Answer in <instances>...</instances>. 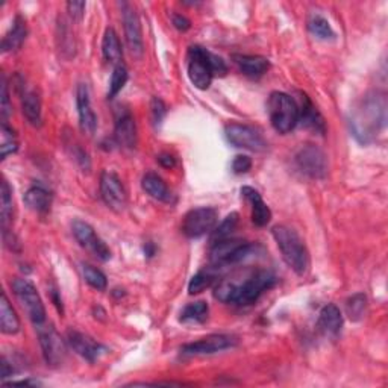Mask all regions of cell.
I'll list each match as a JSON object with an SVG mask.
<instances>
[{
  "label": "cell",
  "mask_w": 388,
  "mask_h": 388,
  "mask_svg": "<svg viewBox=\"0 0 388 388\" xmlns=\"http://www.w3.org/2000/svg\"><path fill=\"white\" fill-rule=\"evenodd\" d=\"M141 187L153 199H157L159 202H166V203L173 202V194L169 190L167 183L159 175H157V173H152V171L146 173L141 179Z\"/></svg>",
  "instance_id": "obj_23"
},
{
  "label": "cell",
  "mask_w": 388,
  "mask_h": 388,
  "mask_svg": "<svg viewBox=\"0 0 388 388\" xmlns=\"http://www.w3.org/2000/svg\"><path fill=\"white\" fill-rule=\"evenodd\" d=\"M121 18H123V28H125V37L126 44L132 56L141 58L145 54V44H143V32H141V23L135 8L128 2H121Z\"/></svg>",
  "instance_id": "obj_14"
},
{
  "label": "cell",
  "mask_w": 388,
  "mask_h": 388,
  "mask_svg": "<svg viewBox=\"0 0 388 388\" xmlns=\"http://www.w3.org/2000/svg\"><path fill=\"white\" fill-rule=\"evenodd\" d=\"M219 270H220V267H216V265L199 270L191 278V281L188 284V293L193 296V294H199L202 291H205L207 289H210L214 284V281L217 279Z\"/></svg>",
  "instance_id": "obj_29"
},
{
  "label": "cell",
  "mask_w": 388,
  "mask_h": 388,
  "mask_svg": "<svg viewBox=\"0 0 388 388\" xmlns=\"http://www.w3.org/2000/svg\"><path fill=\"white\" fill-rule=\"evenodd\" d=\"M13 373H14V369L11 365H9V363L6 361V358L4 356V358H2V380H6V377L13 376Z\"/></svg>",
  "instance_id": "obj_46"
},
{
  "label": "cell",
  "mask_w": 388,
  "mask_h": 388,
  "mask_svg": "<svg viewBox=\"0 0 388 388\" xmlns=\"http://www.w3.org/2000/svg\"><path fill=\"white\" fill-rule=\"evenodd\" d=\"M76 105H78V114H79V126L83 129L84 134L95 135L97 129V117L91 107L90 100V91L85 84H79L76 91Z\"/></svg>",
  "instance_id": "obj_17"
},
{
  "label": "cell",
  "mask_w": 388,
  "mask_h": 388,
  "mask_svg": "<svg viewBox=\"0 0 388 388\" xmlns=\"http://www.w3.org/2000/svg\"><path fill=\"white\" fill-rule=\"evenodd\" d=\"M102 54L109 64L119 66L121 64V58H123V50H121V44L117 32L112 28H108L104 34V40H102Z\"/></svg>",
  "instance_id": "obj_27"
},
{
  "label": "cell",
  "mask_w": 388,
  "mask_h": 388,
  "mask_svg": "<svg viewBox=\"0 0 388 388\" xmlns=\"http://www.w3.org/2000/svg\"><path fill=\"white\" fill-rule=\"evenodd\" d=\"M145 253L147 255V257H153V255H155V246H153L152 243H146Z\"/></svg>",
  "instance_id": "obj_47"
},
{
  "label": "cell",
  "mask_w": 388,
  "mask_h": 388,
  "mask_svg": "<svg viewBox=\"0 0 388 388\" xmlns=\"http://www.w3.org/2000/svg\"><path fill=\"white\" fill-rule=\"evenodd\" d=\"M219 220L216 208L200 207L188 211L182 222V232L188 238H200L212 232Z\"/></svg>",
  "instance_id": "obj_8"
},
{
  "label": "cell",
  "mask_w": 388,
  "mask_h": 388,
  "mask_svg": "<svg viewBox=\"0 0 388 388\" xmlns=\"http://www.w3.org/2000/svg\"><path fill=\"white\" fill-rule=\"evenodd\" d=\"M224 135L234 147L252 152H262L267 149V143H265L261 132L249 125L229 123L224 128Z\"/></svg>",
  "instance_id": "obj_10"
},
{
  "label": "cell",
  "mask_w": 388,
  "mask_h": 388,
  "mask_svg": "<svg viewBox=\"0 0 388 388\" xmlns=\"http://www.w3.org/2000/svg\"><path fill=\"white\" fill-rule=\"evenodd\" d=\"M71 229H73L75 238L84 249L90 250L100 261L111 260L109 248L107 246V243L97 236L91 224L83 220H75L73 224H71Z\"/></svg>",
  "instance_id": "obj_15"
},
{
  "label": "cell",
  "mask_w": 388,
  "mask_h": 388,
  "mask_svg": "<svg viewBox=\"0 0 388 388\" xmlns=\"http://www.w3.org/2000/svg\"><path fill=\"white\" fill-rule=\"evenodd\" d=\"M158 162L162 167H166V169H171V167H175V164H176L175 158H173L171 155H169V153H161V155L158 157Z\"/></svg>",
  "instance_id": "obj_45"
},
{
  "label": "cell",
  "mask_w": 388,
  "mask_h": 388,
  "mask_svg": "<svg viewBox=\"0 0 388 388\" xmlns=\"http://www.w3.org/2000/svg\"><path fill=\"white\" fill-rule=\"evenodd\" d=\"M238 220H240V216L238 212H231L226 216V219H224L217 228H214V231L211 232V243H217L220 240H224V238H229L231 234L234 232V229L237 228L238 224Z\"/></svg>",
  "instance_id": "obj_35"
},
{
  "label": "cell",
  "mask_w": 388,
  "mask_h": 388,
  "mask_svg": "<svg viewBox=\"0 0 388 388\" xmlns=\"http://www.w3.org/2000/svg\"><path fill=\"white\" fill-rule=\"evenodd\" d=\"M100 196H102V200L105 202V205L112 211L121 212L126 208L128 194H126L123 183H121L120 178L116 175L114 171L102 173Z\"/></svg>",
  "instance_id": "obj_13"
},
{
  "label": "cell",
  "mask_w": 388,
  "mask_h": 388,
  "mask_svg": "<svg viewBox=\"0 0 388 388\" xmlns=\"http://www.w3.org/2000/svg\"><path fill=\"white\" fill-rule=\"evenodd\" d=\"M317 328L325 337H332V339H335V337L341 332L343 314L339 306L334 303H328L323 306V310L319 314Z\"/></svg>",
  "instance_id": "obj_20"
},
{
  "label": "cell",
  "mask_w": 388,
  "mask_h": 388,
  "mask_svg": "<svg viewBox=\"0 0 388 388\" xmlns=\"http://www.w3.org/2000/svg\"><path fill=\"white\" fill-rule=\"evenodd\" d=\"M171 20H173V26H175L178 30H181V32H186V30L191 28L190 20L182 14H173Z\"/></svg>",
  "instance_id": "obj_44"
},
{
  "label": "cell",
  "mask_w": 388,
  "mask_h": 388,
  "mask_svg": "<svg viewBox=\"0 0 388 388\" xmlns=\"http://www.w3.org/2000/svg\"><path fill=\"white\" fill-rule=\"evenodd\" d=\"M67 343L70 344L71 349H73L79 356H83L88 363H96L100 356L107 352L105 347L95 341L90 335L75 329L67 332Z\"/></svg>",
  "instance_id": "obj_16"
},
{
  "label": "cell",
  "mask_w": 388,
  "mask_h": 388,
  "mask_svg": "<svg viewBox=\"0 0 388 388\" xmlns=\"http://www.w3.org/2000/svg\"><path fill=\"white\" fill-rule=\"evenodd\" d=\"M210 314V306L207 302H193L187 305L181 313V322L182 323H203L207 322Z\"/></svg>",
  "instance_id": "obj_31"
},
{
  "label": "cell",
  "mask_w": 388,
  "mask_h": 388,
  "mask_svg": "<svg viewBox=\"0 0 388 388\" xmlns=\"http://www.w3.org/2000/svg\"><path fill=\"white\" fill-rule=\"evenodd\" d=\"M208 59H210V66H211V70H212V75L214 76H224L228 73V66L226 63H224V61L217 56V55H214L210 52L208 55Z\"/></svg>",
  "instance_id": "obj_41"
},
{
  "label": "cell",
  "mask_w": 388,
  "mask_h": 388,
  "mask_svg": "<svg viewBox=\"0 0 388 388\" xmlns=\"http://www.w3.org/2000/svg\"><path fill=\"white\" fill-rule=\"evenodd\" d=\"M25 205L37 214H46L52 207V194L42 186L30 187L25 194Z\"/></svg>",
  "instance_id": "obj_25"
},
{
  "label": "cell",
  "mask_w": 388,
  "mask_h": 388,
  "mask_svg": "<svg viewBox=\"0 0 388 388\" xmlns=\"http://www.w3.org/2000/svg\"><path fill=\"white\" fill-rule=\"evenodd\" d=\"M238 340L236 337L226 335V334H212L200 339L198 341H193L188 344H183L181 347V353L183 356H203V355H212L217 352H223L236 347Z\"/></svg>",
  "instance_id": "obj_11"
},
{
  "label": "cell",
  "mask_w": 388,
  "mask_h": 388,
  "mask_svg": "<svg viewBox=\"0 0 388 388\" xmlns=\"http://www.w3.org/2000/svg\"><path fill=\"white\" fill-rule=\"evenodd\" d=\"M83 274H84L85 282L90 285V287H93L97 291H104L107 289V285H108L107 277L99 269H96L95 265L83 264Z\"/></svg>",
  "instance_id": "obj_37"
},
{
  "label": "cell",
  "mask_w": 388,
  "mask_h": 388,
  "mask_svg": "<svg viewBox=\"0 0 388 388\" xmlns=\"http://www.w3.org/2000/svg\"><path fill=\"white\" fill-rule=\"evenodd\" d=\"M85 2H68L67 4V13L68 16L75 20V22H80L85 14Z\"/></svg>",
  "instance_id": "obj_42"
},
{
  "label": "cell",
  "mask_w": 388,
  "mask_h": 388,
  "mask_svg": "<svg viewBox=\"0 0 388 388\" xmlns=\"http://www.w3.org/2000/svg\"><path fill=\"white\" fill-rule=\"evenodd\" d=\"M128 78H129V73H128V68L125 64L114 66V70H112V76H111V83H109V90H108L109 99H114L120 93V91L123 90V87L128 83Z\"/></svg>",
  "instance_id": "obj_36"
},
{
  "label": "cell",
  "mask_w": 388,
  "mask_h": 388,
  "mask_svg": "<svg viewBox=\"0 0 388 388\" xmlns=\"http://www.w3.org/2000/svg\"><path fill=\"white\" fill-rule=\"evenodd\" d=\"M52 296H54V302H55V305L58 306V310H59V311H63V301H61V299L58 298L56 290L52 291Z\"/></svg>",
  "instance_id": "obj_48"
},
{
  "label": "cell",
  "mask_w": 388,
  "mask_h": 388,
  "mask_svg": "<svg viewBox=\"0 0 388 388\" xmlns=\"http://www.w3.org/2000/svg\"><path fill=\"white\" fill-rule=\"evenodd\" d=\"M253 252V244L243 240L224 238L212 244L210 252V261L216 267H226L249 258Z\"/></svg>",
  "instance_id": "obj_5"
},
{
  "label": "cell",
  "mask_w": 388,
  "mask_h": 388,
  "mask_svg": "<svg viewBox=\"0 0 388 388\" xmlns=\"http://www.w3.org/2000/svg\"><path fill=\"white\" fill-rule=\"evenodd\" d=\"M294 164L302 175L310 179H323L328 175V158L320 147L314 145H305L296 152Z\"/></svg>",
  "instance_id": "obj_7"
},
{
  "label": "cell",
  "mask_w": 388,
  "mask_h": 388,
  "mask_svg": "<svg viewBox=\"0 0 388 388\" xmlns=\"http://www.w3.org/2000/svg\"><path fill=\"white\" fill-rule=\"evenodd\" d=\"M267 112L273 129L289 134L299 123V108L296 100L282 91H273L267 102Z\"/></svg>",
  "instance_id": "obj_3"
},
{
  "label": "cell",
  "mask_w": 388,
  "mask_h": 388,
  "mask_svg": "<svg viewBox=\"0 0 388 388\" xmlns=\"http://www.w3.org/2000/svg\"><path fill=\"white\" fill-rule=\"evenodd\" d=\"M367 296L364 293H356L351 296L349 299L346 301V313L347 317H349L352 322H360L364 319V315L367 313Z\"/></svg>",
  "instance_id": "obj_32"
},
{
  "label": "cell",
  "mask_w": 388,
  "mask_h": 388,
  "mask_svg": "<svg viewBox=\"0 0 388 388\" xmlns=\"http://www.w3.org/2000/svg\"><path fill=\"white\" fill-rule=\"evenodd\" d=\"M241 194L250 202L252 205V222L257 224L258 228L267 226L272 220V211L267 207V203L262 200L261 194L252 187H243Z\"/></svg>",
  "instance_id": "obj_22"
},
{
  "label": "cell",
  "mask_w": 388,
  "mask_h": 388,
  "mask_svg": "<svg viewBox=\"0 0 388 388\" xmlns=\"http://www.w3.org/2000/svg\"><path fill=\"white\" fill-rule=\"evenodd\" d=\"M38 339L47 365H63L67 356V346L54 326H38Z\"/></svg>",
  "instance_id": "obj_12"
},
{
  "label": "cell",
  "mask_w": 388,
  "mask_h": 388,
  "mask_svg": "<svg viewBox=\"0 0 388 388\" xmlns=\"http://www.w3.org/2000/svg\"><path fill=\"white\" fill-rule=\"evenodd\" d=\"M252 169V159L248 155H237L232 161V171L236 175H244Z\"/></svg>",
  "instance_id": "obj_40"
},
{
  "label": "cell",
  "mask_w": 388,
  "mask_h": 388,
  "mask_svg": "<svg viewBox=\"0 0 388 388\" xmlns=\"http://www.w3.org/2000/svg\"><path fill=\"white\" fill-rule=\"evenodd\" d=\"M23 116L32 126H42V99L34 90H25L22 95Z\"/></svg>",
  "instance_id": "obj_26"
},
{
  "label": "cell",
  "mask_w": 388,
  "mask_h": 388,
  "mask_svg": "<svg viewBox=\"0 0 388 388\" xmlns=\"http://www.w3.org/2000/svg\"><path fill=\"white\" fill-rule=\"evenodd\" d=\"M237 281V279H236ZM277 284V277L269 270H257L237 281L236 305L248 306L257 302L264 291L270 290Z\"/></svg>",
  "instance_id": "obj_4"
},
{
  "label": "cell",
  "mask_w": 388,
  "mask_h": 388,
  "mask_svg": "<svg viewBox=\"0 0 388 388\" xmlns=\"http://www.w3.org/2000/svg\"><path fill=\"white\" fill-rule=\"evenodd\" d=\"M208 55L210 50L202 46H191L188 50V78L199 90H208L214 79Z\"/></svg>",
  "instance_id": "obj_9"
},
{
  "label": "cell",
  "mask_w": 388,
  "mask_h": 388,
  "mask_svg": "<svg viewBox=\"0 0 388 388\" xmlns=\"http://www.w3.org/2000/svg\"><path fill=\"white\" fill-rule=\"evenodd\" d=\"M114 140L120 147L134 149L137 145V125L129 111L120 112L116 120Z\"/></svg>",
  "instance_id": "obj_18"
},
{
  "label": "cell",
  "mask_w": 388,
  "mask_h": 388,
  "mask_svg": "<svg viewBox=\"0 0 388 388\" xmlns=\"http://www.w3.org/2000/svg\"><path fill=\"white\" fill-rule=\"evenodd\" d=\"M28 35L26 20L22 16H17L13 22L11 29L8 30V34L2 40V52H16L23 46L25 40Z\"/></svg>",
  "instance_id": "obj_24"
},
{
  "label": "cell",
  "mask_w": 388,
  "mask_h": 388,
  "mask_svg": "<svg viewBox=\"0 0 388 388\" xmlns=\"http://www.w3.org/2000/svg\"><path fill=\"white\" fill-rule=\"evenodd\" d=\"M13 291L17 301L23 306L28 313L29 319L35 326H42L46 322V308L42 301V296L38 294L35 285L23 278H17L13 282Z\"/></svg>",
  "instance_id": "obj_6"
},
{
  "label": "cell",
  "mask_w": 388,
  "mask_h": 388,
  "mask_svg": "<svg viewBox=\"0 0 388 388\" xmlns=\"http://www.w3.org/2000/svg\"><path fill=\"white\" fill-rule=\"evenodd\" d=\"M0 329L6 335H14L20 331V319L5 293L0 299Z\"/></svg>",
  "instance_id": "obj_28"
},
{
  "label": "cell",
  "mask_w": 388,
  "mask_h": 388,
  "mask_svg": "<svg viewBox=\"0 0 388 388\" xmlns=\"http://www.w3.org/2000/svg\"><path fill=\"white\" fill-rule=\"evenodd\" d=\"M0 216H2L4 231H8V226L13 223L14 202H13V190L9 187L6 179L2 181V191H0Z\"/></svg>",
  "instance_id": "obj_30"
},
{
  "label": "cell",
  "mask_w": 388,
  "mask_h": 388,
  "mask_svg": "<svg viewBox=\"0 0 388 388\" xmlns=\"http://www.w3.org/2000/svg\"><path fill=\"white\" fill-rule=\"evenodd\" d=\"M272 236L277 241L285 264L299 277H303L310 269V252L306 249L299 234L284 224L272 229Z\"/></svg>",
  "instance_id": "obj_2"
},
{
  "label": "cell",
  "mask_w": 388,
  "mask_h": 388,
  "mask_svg": "<svg viewBox=\"0 0 388 388\" xmlns=\"http://www.w3.org/2000/svg\"><path fill=\"white\" fill-rule=\"evenodd\" d=\"M13 108L11 104H9V91H8V83L5 75H2V87H0V114H2V119L6 123V119L11 116Z\"/></svg>",
  "instance_id": "obj_38"
},
{
  "label": "cell",
  "mask_w": 388,
  "mask_h": 388,
  "mask_svg": "<svg viewBox=\"0 0 388 388\" xmlns=\"http://www.w3.org/2000/svg\"><path fill=\"white\" fill-rule=\"evenodd\" d=\"M387 96L382 91L364 95L351 109L349 126L360 145H370L387 125Z\"/></svg>",
  "instance_id": "obj_1"
},
{
  "label": "cell",
  "mask_w": 388,
  "mask_h": 388,
  "mask_svg": "<svg viewBox=\"0 0 388 388\" xmlns=\"http://www.w3.org/2000/svg\"><path fill=\"white\" fill-rule=\"evenodd\" d=\"M232 61L244 76L252 79L264 76L270 68V61L260 55H232Z\"/></svg>",
  "instance_id": "obj_21"
},
{
  "label": "cell",
  "mask_w": 388,
  "mask_h": 388,
  "mask_svg": "<svg viewBox=\"0 0 388 388\" xmlns=\"http://www.w3.org/2000/svg\"><path fill=\"white\" fill-rule=\"evenodd\" d=\"M18 149V141L16 132L9 128L5 121L0 126V159H6L9 155H13Z\"/></svg>",
  "instance_id": "obj_33"
},
{
  "label": "cell",
  "mask_w": 388,
  "mask_h": 388,
  "mask_svg": "<svg viewBox=\"0 0 388 388\" xmlns=\"http://www.w3.org/2000/svg\"><path fill=\"white\" fill-rule=\"evenodd\" d=\"M296 104H298L299 108V123H302V126L306 129L317 132V134H325V120L317 108L313 105L310 97L303 93H299V102H296Z\"/></svg>",
  "instance_id": "obj_19"
},
{
  "label": "cell",
  "mask_w": 388,
  "mask_h": 388,
  "mask_svg": "<svg viewBox=\"0 0 388 388\" xmlns=\"http://www.w3.org/2000/svg\"><path fill=\"white\" fill-rule=\"evenodd\" d=\"M150 112H152L153 125L158 128V126H161L162 120H164V117L167 114V107L159 97H153L152 104H150Z\"/></svg>",
  "instance_id": "obj_39"
},
{
  "label": "cell",
  "mask_w": 388,
  "mask_h": 388,
  "mask_svg": "<svg viewBox=\"0 0 388 388\" xmlns=\"http://www.w3.org/2000/svg\"><path fill=\"white\" fill-rule=\"evenodd\" d=\"M73 158L78 161V164L84 170H90V158L87 155V152L80 149L78 145L73 146Z\"/></svg>",
  "instance_id": "obj_43"
},
{
  "label": "cell",
  "mask_w": 388,
  "mask_h": 388,
  "mask_svg": "<svg viewBox=\"0 0 388 388\" xmlns=\"http://www.w3.org/2000/svg\"><path fill=\"white\" fill-rule=\"evenodd\" d=\"M308 29H310V32L314 37L323 40V42H328V40H335V32H334L332 26L329 25L328 20H326L325 17H322V16H319V14L310 17Z\"/></svg>",
  "instance_id": "obj_34"
}]
</instances>
